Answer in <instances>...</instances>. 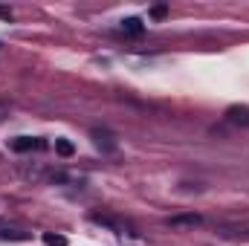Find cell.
<instances>
[{"instance_id": "7a4b0ae2", "label": "cell", "mask_w": 249, "mask_h": 246, "mask_svg": "<svg viewBox=\"0 0 249 246\" xmlns=\"http://www.w3.org/2000/svg\"><path fill=\"white\" fill-rule=\"evenodd\" d=\"M29 238H32L29 232L15 229V226H3V223H0V241H18V244H23V241H29Z\"/></svg>"}, {"instance_id": "8992f818", "label": "cell", "mask_w": 249, "mask_h": 246, "mask_svg": "<svg viewBox=\"0 0 249 246\" xmlns=\"http://www.w3.org/2000/svg\"><path fill=\"white\" fill-rule=\"evenodd\" d=\"M93 139H96V145H99V148H105V151H116V142L110 139V133H102V130H93Z\"/></svg>"}, {"instance_id": "9c48e42d", "label": "cell", "mask_w": 249, "mask_h": 246, "mask_svg": "<svg viewBox=\"0 0 249 246\" xmlns=\"http://www.w3.org/2000/svg\"><path fill=\"white\" fill-rule=\"evenodd\" d=\"M165 12H168V6H154V9H151L154 18H165Z\"/></svg>"}, {"instance_id": "3957f363", "label": "cell", "mask_w": 249, "mask_h": 246, "mask_svg": "<svg viewBox=\"0 0 249 246\" xmlns=\"http://www.w3.org/2000/svg\"><path fill=\"white\" fill-rule=\"evenodd\" d=\"M226 119L235 122V124H249V107L247 105H232L226 110Z\"/></svg>"}, {"instance_id": "30bf717a", "label": "cell", "mask_w": 249, "mask_h": 246, "mask_svg": "<svg viewBox=\"0 0 249 246\" xmlns=\"http://www.w3.org/2000/svg\"><path fill=\"white\" fill-rule=\"evenodd\" d=\"M0 18H6V20H9V18H12V9H9V6H0Z\"/></svg>"}, {"instance_id": "52a82bcc", "label": "cell", "mask_w": 249, "mask_h": 246, "mask_svg": "<svg viewBox=\"0 0 249 246\" xmlns=\"http://www.w3.org/2000/svg\"><path fill=\"white\" fill-rule=\"evenodd\" d=\"M55 154L58 157H72L75 154V145L70 139H55Z\"/></svg>"}, {"instance_id": "ba28073f", "label": "cell", "mask_w": 249, "mask_h": 246, "mask_svg": "<svg viewBox=\"0 0 249 246\" xmlns=\"http://www.w3.org/2000/svg\"><path fill=\"white\" fill-rule=\"evenodd\" d=\"M44 244L47 246H67V238L58 235V232H47V235H44Z\"/></svg>"}, {"instance_id": "277c9868", "label": "cell", "mask_w": 249, "mask_h": 246, "mask_svg": "<svg viewBox=\"0 0 249 246\" xmlns=\"http://www.w3.org/2000/svg\"><path fill=\"white\" fill-rule=\"evenodd\" d=\"M203 217L200 214H177V217H168V226H200Z\"/></svg>"}, {"instance_id": "6da1fadb", "label": "cell", "mask_w": 249, "mask_h": 246, "mask_svg": "<svg viewBox=\"0 0 249 246\" xmlns=\"http://www.w3.org/2000/svg\"><path fill=\"white\" fill-rule=\"evenodd\" d=\"M32 148H47V142H44V139H32V136H18V139H12V151H18V154L32 151Z\"/></svg>"}, {"instance_id": "5b68a950", "label": "cell", "mask_w": 249, "mask_h": 246, "mask_svg": "<svg viewBox=\"0 0 249 246\" xmlns=\"http://www.w3.org/2000/svg\"><path fill=\"white\" fill-rule=\"evenodd\" d=\"M122 32H127V35H142V32H145V23H142L139 18H124Z\"/></svg>"}]
</instances>
